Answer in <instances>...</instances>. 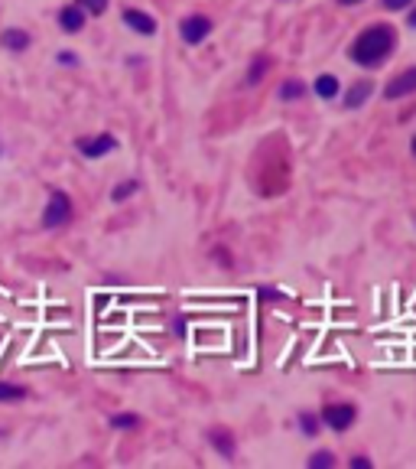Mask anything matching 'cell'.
Listing matches in <instances>:
<instances>
[{
	"instance_id": "cell-1",
	"label": "cell",
	"mask_w": 416,
	"mask_h": 469,
	"mask_svg": "<svg viewBox=\"0 0 416 469\" xmlns=\"http://www.w3.org/2000/svg\"><path fill=\"white\" fill-rule=\"evenodd\" d=\"M397 46V33H393V26H371V30H365V33L355 39V46H351V59L358 62V66H381L387 56H391V49Z\"/></svg>"
},
{
	"instance_id": "cell-2",
	"label": "cell",
	"mask_w": 416,
	"mask_h": 469,
	"mask_svg": "<svg viewBox=\"0 0 416 469\" xmlns=\"http://www.w3.org/2000/svg\"><path fill=\"white\" fill-rule=\"evenodd\" d=\"M68 219H72V199H68V193H62V189H52L49 202H46V209H43V229H59Z\"/></svg>"
},
{
	"instance_id": "cell-3",
	"label": "cell",
	"mask_w": 416,
	"mask_h": 469,
	"mask_svg": "<svg viewBox=\"0 0 416 469\" xmlns=\"http://www.w3.org/2000/svg\"><path fill=\"white\" fill-rule=\"evenodd\" d=\"M208 33H212V20L202 17V13H192V17H186L179 23V36H182L189 46H198L202 39H208Z\"/></svg>"
},
{
	"instance_id": "cell-4",
	"label": "cell",
	"mask_w": 416,
	"mask_h": 469,
	"mask_svg": "<svg viewBox=\"0 0 416 469\" xmlns=\"http://www.w3.org/2000/svg\"><path fill=\"white\" fill-rule=\"evenodd\" d=\"M322 424H329L332 430H348L351 424H355V418H358V410H355V404H329V408H322Z\"/></svg>"
},
{
	"instance_id": "cell-5",
	"label": "cell",
	"mask_w": 416,
	"mask_h": 469,
	"mask_svg": "<svg viewBox=\"0 0 416 469\" xmlns=\"http://www.w3.org/2000/svg\"><path fill=\"white\" fill-rule=\"evenodd\" d=\"M78 150H82V157H88V160H98V157L111 154L114 147H118V140L111 134H98V137H78Z\"/></svg>"
},
{
	"instance_id": "cell-6",
	"label": "cell",
	"mask_w": 416,
	"mask_h": 469,
	"mask_svg": "<svg viewBox=\"0 0 416 469\" xmlns=\"http://www.w3.org/2000/svg\"><path fill=\"white\" fill-rule=\"evenodd\" d=\"M410 92H416V66L407 68V72H400L397 78H391L387 88H384V98L393 102V98H403V95H410Z\"/></svg>"
},
{
	"instance_id": "cell-7",
	"label": "cell",
	"mask_w": 416,
	"mask_h": 469,
	"mask_svg": "<svg viewBox=\"0 0 416 469\" xmlns=\"http://www.w3.org/2000/svg\"><path fill=\"white\" fill-rule=\"evenodd\" d=\"M124 23H127L134 33H140V36H153L156 33V20L150 17V13H144V10L127 7V10H124Z\"/></svg>"
},
{
	"instance_id": "cell-8",
	"label": "cell",
	"mask_w": 416,
	"mask_h": 469,
	"mask_svg": "<svg viewBox=\"0 0 416 469\" xmlns=\"http://www.w3.org/2000/svg\"><path fill=\"white\" fill-rule=\"evenodd\" d=\"M59 26L65 33H78L82 26H85V10L78 7V4H68V7L59 10Z\"/></svg>"
},
{
	"instance_id": "cell-9",
	"label": "cell",
	"mask_w": 416,
	"mask_h": 469,
	"mask_svg": "<svg viewBox=\"0 0 416 469\" xmlns=\"http://www.w3.org/2000/svg\"><path fill=\"white\" fill-rule=\"evenodd\" d=\"M30 43H33V39H30V33H26V30H20V26H13V30H4V33H0V46H4V49H10V52H26V49H30Z\"/></svg>"
},
{
	"instance_id": "cell-10",
	"label": "cell",
	"mask_w": 416,
	"mask_h": 469,
	"mask_svg": "<svg viewBox=\"0 0 416 469\" xmlns=\"http://www.w3.org/2000/svg\"><path fill=\"white\" fill-rule=\"evenodd\" d=\"M208 440H212V446L221 453V456H234V437H231V430L215 427V430H208Z\"/></svg>"
},
{
	"instance_id": "cell-11",
	"label": "cell",
	"mask_w": 416,
	"mask_h": 469,
	"mask_svg": "<svg viewBox=\"0 0 416 469\" xmlns=\"http://www.w3.org/2000/svg\"><path fill=\"white\" fill-rule=\"evenodd\" d=\"M371 92H374L371 82H358V85L351 88L348 95H345V108H358L361 102H367V98H371Z\"/></svg>"
},
{
	"instance_id": "cell-12",
	"label": "cell",
	"mask_w": 416,
	"mask_h": 469,
	"mask_svg": "<svg viewBox=\"0 0 416 469\" xmlns=\"http://www.w3.org/2000/svg\"><path fill=\"white\" fill-rule=\"evenodd\" d=\"M267 68H270V56H257V59L251 62V68H247V85H257V82H263Z\"/></svg>"
},
{
	"instance_id": "cell-13",
	"label": "cell",
	"mask_w": 416,
	"mask_h": 469,
	"mask_svg": "<svg viewBox=\"0 0 416 469\" xmlns=\"http://www.w3.org/2000/svg\"><path fill=\"white\" fill-rule=\"evenodd\" d=\"M313 88H315L319 98H335V95H339V78H335V75H319Z\"/></svg>"
},
{
	"instance_id": "cell-14",
	"label": "cell",
	"mask_w": 416,
	"mask_h": 469,
	"mask_svg": "<svg viewBox=\"0 0 416 469\" xmlns=\"http://www.w3.org/2000/svg\"><path fill=\"white\" fill-rule=\"evenodd\" d=\"M23 398H26V388H23V384L0 382V404H7V401H23Z\"/></svg>"
},
{
	"instance_id": "cell-15",
	"label": "cell",
	"mask_w": 416,
	"mask_h": 469,
	"mask_svg": "<svg viewBox=\"0 0 416 469\" xmlns=\"http://www.w3.org/2000/svg\"><path fill=\"white\" fill-rule=\"evenodd\" d=\"M137 189H140V183H137V179H124L120 186H114V189H111V199H114V202H124L127 196H134Z\"/></svg>"
},
{
	"instance_id": "cell-16",
	"label": "cell",
	"mask_w": 416,
	"mask_h": 469,
	"mask_svg": "<svg viewBox=\"0 0 416 469\" xmlns=\"http://www.w3.org/2000/svg\"><path fill=\"white\" fill-rule=\"evenodd\" d=\"M306 95V85L299 82V78H289V82H283L280 88V98H286V102H293V98H303Z\"/></svg>"
},
{
	"instance_id": "cell-17",
	"label": "cell",
	"mask_w": 416,
	"mask_h": 469,
	"mask_svg": "<svg viewBox=\"0 0 416 469\" xmlns=\"http://www.w3.org/2000/svg\"><path fill=\"white\" fill-rule=\"evenodd\" d=\"M335 453H313L309 456V469H329V466H335Z\"/></svg>"
},
{
	"instance_id": "cell-18",
	"label": "cell",
	"mask_w": 416,
	"mask_h": 469,
	"mask_svg": "<svg viewBox=\"0 0 416 469\" xmlns=\"http://www.w3.org/2000/svg\"><path fill=\"white\" fill-rule=\"evenodd\" d=\"M319 424H322V420L315 418V414H299V427H303V434H306V437L319 434Z\"/></svg>"
},
{
	"instance_id": "cell-19",
	"label": "cell",
	"mask_w": 416,
	"mask_h": 469,
	"mask_svg": "<svg viewBox=\"0 0 416 469\" xmlns=\"http://www.w3.org/2000/svg\"><path fill=\"white\" fill-rule=\"evenodd\" d=\"M78 7L92 13V17H101L104 10H108V0H78Z\"/></svg>"
},
{
	"instance_id": "cell-20",
	"label": "cell",
	"mask_w": 416,
	"mask_h": 469,
	"mask_svg": "<svg viewBox=\"0 0 416 469\" xmlns=\"http://www.w3.org/2000/svg\"><path fill=\"white\" fill-rule=\"evenodd\" d=\"M137 424H140L137 414H114L111 418V427H118V430H127V427H137Z\"/></svg>"
},
{
	"instance_id": "cell-21",
	"label": "cell",
	"mask_w": 416,
	"mask_h": 469,
	"mask_svg": "<svg viewBox=\"0 0 416 469\" xmlns=\"http://www.w3.org/2000/svg\"><path fill=\"white\" fill-rule=\"evenodd\" d=\"M381 4H384L387 10H407L413 0H381Z\"/></svg>"
},
{
	"instance_id": "cell-22",
	"label": "cell",
	"mask_w": 416,
	"mask_h": 469,
	"mask_svg": "<svg viewBox=\"0 0 416 469\" xmlns=\"http://www.w3.org/2000/svg\"><path fill=\"white\" fill-rule=\"evenodd\" d=\"M351 466L355 469H371V460H367V456H351Z\"/></svg>"
},
{
	"instance_id": "cell-23",
	"label": "cell",
	"mask_w": 416,
	"mask_h": 469,
	"mask_svg": "<svg viewBox=\"0 0 416 469\" xmlns=\"http://www.w3.org/2000/svg\"><path fill=\"white\" fill-rule=\"evenodd\" d=\"M59 62H62V66H75V56H72V52H59Z\"/></svg>"
},
{
	"instance_id": "cell-24",
	"label": "cell",
	"mask_w": 416,
	"mask_h": 469,
	"mask_svg": "<svg viewBox=\"0 0 416 469\" xmlns=\"http://www.w3.org/2000/svg\"><path fill=\"white\" fill-rule=\"evenodd\" d=\"M341 7H355V4H361V0H339Z\"/></svg>"
},
{
	"instance_id": "cell-25",
	"label": "cell",
	"mask_w": 416,
	"mask_h": 469,
	"mask_svg": "<svg viewBox=\"0 0 416 469\" xmlns=\"http://www.w3.org/2000/svg\"><path fill=\"white\" fill-rule=\"evenodd\" d=\"M410 26H413V30H416V7L410 10Z\"/></svg>"
},
{
	"instance_id": "cell-26",
	"label": "cell",
	"mask_w": 416,
	"mask_h": 469,
	"mask_svg": "<svg viewBox=\"0 0 416 469\" xmlns=\"http://www.w3.org/2000/svg\"><path fill=\"white\" fill-rule=\"evenodd\" d=\"M410 150H413V157H416V137H413V144H410Z\"/></svg>"
},
{
	"instance_id": "cell-27",
	"label": "cell",
	"mask_w": 416,
	"mask_h": 469,
	"mask_svg": "<svg viewBox=\"0 0 416 469\" xmlns=\"http://www.w3.org/2000/svg\"><path fill=\"white\" fill-rule=\"evenodd\" d=\"M413 222H416V215H413Z\"/></svg>"
},
{
	"instance_id": "cell-28",
	"label": "cell",
	"mask_w": 416,
	"mask_h": 469,
	"mask_svg": "<svg viewBox=\"0 0 416 469\" xmlns=\"http://www.w3.org/2000/svg\"><path fill=\"white\" fill-rule=\"evenodd\" d=\"M0 150H4V147H0Z\"/></svg>"
}]
</instances>
